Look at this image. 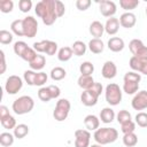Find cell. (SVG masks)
I'll return each instance as SVG.
<instances>
[{
	"instance_id": "11",
	"label": "cell",
	"mask_w": 147,
	"mask_h": 147,
	"mask_svg": "<svg viewBox=\"0 0 147 147\" xmlns=\"http://www.w3.org/2000/svg\"><path fill=\"white\" fill-rule=\"evenodd\" d=\"M99 10L102 16L105 17H114L117 11L116 3L110 0H102L99 2Z\"/></svg>"
},
{
	"instance_id": "14",
	"label": "cell",
	"mask_w": 147,
	"mask_h": 147,
	"mask_svg": "<svg viewBox=\"0 0 147 147\" xmlns=\"http://www.w3.org/2000/svg\"><path fill=\"white\" fill-rule=\"evenodd\" d=\"M101 75L106 79H113L117 75V67L113 61H106L101 69Z\"/></svg>"
},
{
	"instance_id": "32",
	"label": "cell",
	"mask_w": 147,
	"mask_h": 147,
	"mask_svg": "<svg viewBox=\"0 0 147 147\" xmlns=\"http://www.w3.org/2000/svg\"><path fill=\"white\" fill-rule=\"evenodd\" d=\"M123 144L126 147H134L138 144V136L134 132L124 134L123 136Z\"/></svg>"
},
{
	"instance_id": "25",
	"label": "cell",
	"mask_w": 147,
	"mask_h": 147,
	"mask_svg": "<svg viewBox=\"0 0 147 147\" xmlns=\"http://www.w3.org/2000/svg\"><path fill=\"white\" fill-rule=\"evenodd\" d=\"M74 53H72V49L71 47H68V46H64L62 48L59 49L57 52V59L61 61V62H67L69 61L71 57H72Z\"/></svg>"
},
{
	"instance_id": "30",
	"label": "cell",
	"mask_w": 147,
	"mask_h": 147,
	"mask_svg": "<svg viewBox=\"0 0 147 147\" xmlns=\"http://www.w3.org/2000/svg\"><path fill=\"white\" fill-rule=\"evenodd\" d=\"M0 123H1V125L5 127V129H7V130H14L15 127H16V119L9 114V115H7V116H5V117H2V118H0Z\"/></svg>"
},
{
	"instance_id": "33",
	"label": "cell",
	"mask_w": 147,
	"mask_h": 147,
	"mask_svg": "<svg viewBox=\"0 0 147 147\" xmlns=\"http://www.w3.org/2000/svg\"><path fill=\"white\" fill-rule=\"evenodd\" d=\"M79 71H80V74L84 75V76H92V74H93V71H94V65H93L92 62L85 61V62L80 63V65H79Z\"/></svg>"
},
{
	"instance_id": "39",
	"label": "cell",
	"mask_w": 147,
	"mask_h": 147,
	"mask_svg": "<svg viewBox=\"0 0 147 147\" xmlns=\"http://www.w3.org/2000/svg\"><path fill=\"white\" fill-rule=\"evenodd\" d=\"M13 33L7 31V30H1L0 31V42L2 45H9L13 41Z\"/></svg>"
},
{
	"instance_id": "44",
	"label": "cell",
	"mask_w": 147,
	"mask_h": 147,
	"mask_svg": "<svg viewBox=\"0 0 147 147\" xmlns=\"http://www.w3.org/2000/svg\"><path fill=\"white\" fill-rule=\"evenodd\" d=\"M47 79H48V76H47L46 72H44V71L37 72L36 80H34V86H42L45 83H47Z\"/></svg>"
},
{
	"instance_id": "26",
	"label": "cell",
	"mask_w": 147,
	"mask_h": 147,
	"mask_svg": "<svg viewBox=\"0 0 147 147\" xmlns=\"http://www.w3.org/2000/svg\"><path fill=\"white\" fill-rule=\"evenodd\" d=\"M71 49H72V53L76 55V56H82L86 53V49H87V46L80 41V40H76L72 45H71Z\"/></svg>"
},
{
	"instance_id": "31",
	"label": "cell",
	"mask_w": 147,
	"mask_h": 147,
	"mask_svg": "<svg viewBox=\"0 0 147 147\" xmlns=\"http://www.w3.org/2000/svg\"><path fill=\"white\" fill-rule=\"evenodd\" d=\"M67 76V71L62 68V67H55L51 70V78L55 82L57 80H62L64 77Z\"/></svg>"
},
{
	"instance_id": "16",
	"label": "cell",
	"mask_w": 147,
	"mask_h": 147,
	"mask_svg": "<svg viewBox=\"0 0 147 147\" xmlns=\"http://www.w3.org/2000/svg\"><path fill=\"white\" fill-rule=\"evenodd\" d=\"M119 30V20L116 17H109L105 24V32L109 36H114Z\"/></svg>"
},
{
	"instance_id": "40",
	"label": "cell",
	"mask_w": 147,
	"mask_h": 147,
	"mask_svg": "<svg viewBox=\"0 0 147 147\" xmlns=\"http://www.w3.org/2000/svg\"><path fill=\"white\" fill-rule=\"evenodd\" d=\"M36 76H37V71H33V70H26L24 71V75H23V78L25 80V83L30 86H33L34 85V80H36Z\"/></svg>"
},
{
	"instance_id": "21",
	"label": "cell",
	"mask_w": 147,
	"mask_h": 147,
	"mask_svg": "<svg viewBox=\"0 0 147 147\" xmlns=\"http://www.w3.org/2000/svg\"><path fill=\"white\" fill-rule=\"evenodd\" d=\"M88 49L93 53V54H100L103 52L105 49V44L101 39H96V38H93L90 40L88 45H87Z\"/></svg>"
},
{
	"instance_id": "47",
	"label": "cell",
	"mask_w": 147,
	"mask_h": 147,
	"mask_svg": "<svg viewBox=\"0 0 147 147\" xmlns=\"http://www.w3.org/2000/svg\"><path fill=\"white\" fill-rule=\"evenodd\" d=\"M48 41L49 40H41V41H38V42H33V49L38 53H45L46 51V47L48 45Z\"/></svg>"
},
{
	"instance_id": "1",
	"label": "cell",
	"mask_w": 147,
	"mask_h": 147,
	"mask_svg": "<svg viewBox=\"0 0 147 147\" xmlns=\"http://www.w3.org/2000/svg\"><path fill=\"white\" fill-rule=\"evenodd\" d=\"M34 11L36 15L41 18L45 25L54 24V22L57 18L55 13V0H41L37 2Z\"/></svg>"
},
{
	"instance_id": "29",
	"label": "cell",
	"mask_w": 147,
	"mask_h": 147,
	"mask_svg": "<svg viewBox=\"0 0 147 147\" xmlns=\"http://www.w3.org/2000/svg\"><path fill=\"white\" fill-rule=\"evenodd\" d=\"M10 30L14 34L18 36V37H23L24 32H23V20H15L11 22L10 24Z\"/></svg>"
},
{
	"instance_id": "27",
	"label": "cell",
	"mask_w": 147,
	"mask_h": 147,
	"mask_svg": "<svg viewBox=\"0 0 147 147\" xmlns=\"http://www.w3.org/2000/svg\"><path fill=\"white\" fill-rule=\"evenodd\" d=\"M29 133V126L26 124H17L16 127L14 129L13 134L15 136V138L17 139H23L24 137H26Z\"/></svg>"
},
{
	"instance_id": "52",
	"label": "cell",
	"mask_w": 147,
	"mask_h": 147,
	"mask_svg": "<svg viewBox=\"0 0 147 147\" xmlns=\"http://www.w3.org/2000/svg\"><path fill=\"white\" fill-rule=\"evenodd\" d=\"M91 90L100 96L101 93H102V91H103V87H102V84H101V83H94V85L91 87Z\"/></svg>"
},
{
	"instance_id": "15",
	"label": "cell",
	"mask_w": 147,
	"mask_h": 147,
	"mask_svg": "<svg viewBox=\"0 0 147 147\" xmlns=\"http://www.w3.org/2000/svg\"><path fill=\"white\" fill-rule=\"evenodd\" d=\"M136 23H137V17L131 11H125L119 17V25L123 26V28H125V29L133 28L136 25Z\"/></svg>"
},
{
	"instance_id": "37",
	"label": "cell",
	"mask_w": 147,
	"mask_h": 147,
	"mask_svg": "<svg viewBox=\"0 0 147 147\" xmlns=\"http://www.w3.org/2000/svg\"><path fill=\"white\" fill-rule=\"evenodd\" d=\"M36 56H37V52H36L32 47H28V48L24 51V53L22 54L21 59L30 63L31 61H33V60H34V57H36Z\"/></svg>"
},
{
	"instance_id": "6",
	"label": "cell",
	"mask_w": 147,
	"mask_h": 147,
	"mask_svg": "<svg viewBox=\"0 0 147 147\" xmlns=\"http://www.w3.org/2000/svg\"><path fill=\"white\" fill-rule=\"evenodd\" d=\"M129 48L133 56L142 61H147V47L140 39H132L129 44Z\"/></svg>"
},
{
	"instance_id": "2",
	"label": "cell",
	"mask_w": 147,
	"mask_h": 147,
	"mask_svg": "<svg viewBox=\"0 0 147 147\" xmlns=\"http://www.w3.org/2000/svg\"><path fill=\"white\" fill-rule=\"evenodd\" d=\"M93 138L96 144L103 146L115 142L118 138V131L115 127H99L96 131H94Z\"/></svg>"
},
{
	"instance_id": "48",
	"label": "cell",
	"mask_w": 147,
	"mask_h": 147,
	"mask_svg": "<svg viewBox=\"0 0 147 147\" xmlns=\"http://www.w3.org/2000/svg\"><path fill=\"white\" fill-rule=\"evenodd\" d=\"M55 13L57 17H62L65 13V6L60 0H55Z\"/></svg>"
},
{
	"instance_id": "38",
	"label": "cell",
	"mask_w": 147,
	"mask_h": 147,
	"mask_svg": "<svg viewBox=\"0 0 147 147\" xmlns=\"http://www.w3.org/2000/svg\"><path fill=\"white\" fill-rule=\"evenodd\" d=\"M38 98L42 101V102H48L49 100H52V95L51 92L48 90V86L46 87H40L38 91Z\"/></svg>"
},
{
	"instance_id": "36",
	"label": "cell",
	"mask_w": 147,
	"mask_h": 147,
	"mask_svg": "<svg viewBox=\"0 0 147 147\" xmlns=\"http://www.w3.org/2000/svg\"><path fill=\"white\" fill-rule=\"evenodd\" d=\"M28 47H29V46L26 45V42H24V41H22V40H18V41H16V42L14 44L13 49H14V53L21 57L22 54L24 53V51H25Z\"/></svg>"
},
{
	"instance_id": "35",
	"label": "cell",
	"mask_w": 147,
	"mask_h": 147,
	"mask_svg": "<svg viewBox=\"0 0 147 147\" xmlns=\"http://www.w3.org/2000/svg\"><path fill=\"white\" fill-rule=\"evenodd\" d=\"M116 119H117V122H118L119 124H123V123H125V122L132 121V117H131V114H130L127 110L123 109V110H119V111L117 113Z\"/></svg>"
},
{
	"instance_id": "5",
	"label": "cell",
	"mask_w": 147,
	"mask_h": 147,
	"mask_svg": "<svg viewBox=\"0 0 147 147\" xmlns=\"http://www.w3.org/2000/svg\"><path fill=\"white\" fill-rule=\"evenodd\" d=\"M70 108H71V105H70V101L68 99H60L56 102L54 111H53V117L55 118V121L63 122L64 119H67L69 111H70Z\"/></svg>"
},
{
	"instance_id": "49",
	"label": "cell",
	"mask_w": 147,
	"mask_h": 147,
	"mask_svg": "<svg viewBox=\"0 0 147 147\" xmlns=\"http://www.w3.org/2000/svg\"><path fill=\"white\" fill-rule=\"evenodd\" d=\"M56 52H57V44H56L55 41H53V40H49V41H48V45H47V47H46L45 54L52 56V55H54Z\"/></svg>"
},
{
	"instance_id": "42",
	"label": "cell",
	"mask_w": 147,
	"mask_h": 147,
	"mask_svg": "<svg viewBox=\"0 0 147 147\" xmlns=\"http://www.w3.org/2000/svg\"><path fill=\"white\" fill-rule=\"evenodd\" d=\"M14 8V2L11 0H1L0 1V11L3 14L10 13Z\"/></svg>"
},
{
	"instance_id": "53",
	"label": "cell",
	"mask_w": 147,
	"mask_h": 147,
	"mask_svg": "<svg viewBox=\"0 0 147 147\" xmlns=\"http://www.w3.org/2000/svg\"><path fill=\"white\" fill-rule=\"evenodd\" d=\"M0 55H1V70H0V74H5V71H6V59H5L3 51H0Z\"/></svg>"
},
{
	"instance_id": "13",
	"label": "cell",
	"mask_w": 147,
	"mask_h": 147,
	"mask_svg": "<svg viewBox=\"0 0 147 147\" xmlns=\"http://www.w3.org/2000/svg\"><path fill=\"white\" fill-rule=\"evenodd\" d=\"M129 65L133 71L140 72V75L142 74L147 76V61H142L136 56H132L129 61Z\"/></svg>"
},
{
	"instance_id": "20",
	"label": "cell",
	"mask_w": 147,
	"mask_h": 147,
	"mask_svg": "<svg viewBox=\"0 0 147 147\" xmlns=\"http://www.w3.org/2000/svg\"><path fill=\"white\" fill-rule=\"evenodd\" d=\"M115 117H116L115 111H114L110 107H106V108H103V109L100 111V116H99V118L101 119V122L105 123V124H109V123H111V122L115 119Z\"/></svg>"
},
{
	"instance_id": "24",
	"label": "cell",
	"mask_w": 147,
	"mask_h": 147,
	"mask_svg": "<svg viewBox=\"0 0 147 147\" xmlns=\"http://www.w3.org/2000/svg\"><path fill=\"white\" fill-rule=\"evenodd\" d=\"M139 90V83L132 80H123V91L126 94H136Z\"/></svg>"
},
{
	"instance_id": "34",
	"label": "cell",
	"mask_w": 147,
	"mask_h": 147,
	"mask_svg": "<svg viewBox=\"0 0 147 147\" xmlns=\"http://www.w3.org/2000/svg\"><path fill=\"white\" fill-rule=\"evenodd\" d=\"M119 6L122 7V9L130 11L139 6V0H119Z\"/></svg>"
},
{
	"instance_id": "10",
	"label": "cell",
	"mask_w": 147,
	"mask_h": 147,
	"mask_svg": "<svg viewBox=\"0 0 147 147\" xmlns=\"http://www.w3.org/2000/svg\"><path fill=\"white\" fill-rule=\"evenodd\" d=\"M131 106L134 110H144L147 108V91L142 90L134 94Z\"/></svg>"
},
{
	"instance_id": "46",
	"label": "cell",
	"mask_w": 147,
	"mask_h": 147,
	"mask_svg": "<svg viewBox=\"0 0 147 147\" xmlns=\"http://www.w3.org/2000/svg\"><path fill=\"white\" fill-rule=\"evenodd\" d=\"M18 8L22 13H28L32 8V1L31 0H20L18 1Z\"/></svg>"
},
{
	"instance_id": "8",
	"label": "cell",
	"mask_w": 147,
	"mask_h": 147,
	"mask_svg": "<svg viewBox=\"0 0 147 147\" xmlns=\"http://www.w3.org/2000/svg\"><path fill=\"white\" fill-rule=\"evenodd\" d=\"M23 32L26 38H33L37 34L38 22L33 16H26L23 18Z\"/></svg>"
},
{
	"instance_id": "19",
	"label": "cell",
	"mask_w": 147,
	"mask_h": 147,
	"mask_svg": "<svg viewBox=\"0 0 147 147\" xmlns=\"http://www.w3.org/2000/svg\"><path fill=\"white\" fill-rule=\"evenodd\" d=\"M90 33L94 37V38H96V39H100L101 37H102V34H103V32H105V25L101 23V22H99V21H93L91 24H90Z\"/></svg>"
},
{
	"instance_id": "55",
	"label": "cell",
	"mask_w": 147,
	"mask_h": 147,
	"mask_svg": "<svg viewBox=\"0 0 147 147\" xmlns=\"http://www.w3.org/2000/svg\"><path fill=\"white\" fill-rule=\"evenodd\" d=\"M90 147H102V145H99V144H93V145H91Z\"/></svg>"
},
{
	"instance_id": "4",
	"label": "cell",
	"mask_w": 147,
	"mask_h": 147,
	"mask_svg": "<svg viewBox=\"0 0 147 147\" xmlns=\"http://www.w3.org/2000/svg\"><path fill=\"white\" fill-rule=\"evenodd\" d=\"M105 96H106V101L110 106H117L122 101V90L117 84L110 83L106 86Z\"/></svg>"
},
{
	"instance_id": "28",
	"label": "cell",
	"mask_w": 147,
	"mask_h": 147,
	"mask_svg": "<svg viewBox=\"0 0 147 147\" xmlns=\"http://www.w3.org/2000/svg\"><path fill=\"white\" fill-rule=\"evenodd\" d=\"M15 136L10 132H2L0 133V145L3 147H9L14 144Z\"/></svg>"
},
{
	"instance_id": "56",
	"label": "cell",
	"mask_w": 147,
	"mask_h": 147,
	"mask_svg": "<svg viewBox=\"0 0 147 147\" xmlns=\"http://www.w3.org/2000/svg\"><path fill=\"white\" fill-rule=\"evenodd\" d=\"M145 11H146V16H147V7H146V10Z\"/></svg>"
},
{
	"instance_id": "9",
	"label": "cell",
	"mask_w": 147,
	"mask_h": 147,
	"mask_svg": "<svg viewBox=\"0 0 147 147\" xmlns=\"http://www.w3.org/2000/svg\"><path fill=\"white\" fill-rule=\"evenodd\" d=\"M91 133L87 130H76L75 131V147H90Z\"/></svg>"
},
{
	"instance_id": "54",
	"label": "cell",
	"mask_w": 147,
	"mask_h": 147,
	"mask_svg": "<svg viewBox=\"0 0 147 147\" xmlns=\"http://www.w3.org/2000/svg\"><path fill=\"white\" fill-rule=\"evenodd\" d=\"M7 115H9L8 108H7L6 106H0V118L5 117V116H7Z\"/></svg>"
},
{
	"instance_id": "18",
	"label": "cell",
	"mask_w": 147,
	"mask_h": 147,
	"mask_svg": "<svg viewBox=\"0 0 147 147\" xmlns=\"http://www.w3.org/2000/svg\"><path fill=\"white\" fill-rule=\"evenodd\" d=\"M84 125L87 131H96L100 125V118L95 115H87L84 118Z\"/></svg>"
},
{
	"instance_id": "45",
	"label": "cell",
	"mask_w": 147,
	"mask_h": 147,
	"mask_svg": "<svg viewBox=\"0 0 147 147\" xmlns=\"http://www.w3.org/2000/svg\"><path fill=\"white\" fill-rule=\"evenodd\" d=\"M123 80H132V82H138L140 83L141 80V75L136 72V71H127L124 77H123Z\"/></svg>"
},
{
	"instance_id": "23",
	"label": "cell",
	"mask_w": 147,
	"mask_h": 147,
	"mask_svg": "<svg viewBox=\"0 0 147 147\" xmlns=\"http://www.w3.org/2000/svg\"><path fill=\"white\" fill-rule=\"evenodd\" d=\"M45 64H46V57L44 55H40V54H37V56L34 57V60L29 63L31 70H33V71L41 70L45 67Z\"/></svg>"
},
{
	"instance_id": "12",
	"label": "cell",
	"mask_w": 147,
	"mask_h": 147,
	"mask_svg": "<svg viewBox=\"0 0 147 147\" xmlns=\"http://www.w3.org/2000/svg\"><path fill=\"white\" fill-rule=\"evenodd\" d=\"M98 99H99V95L96 93H94L91 88L82 92V94H80V101L86 107L95 106L98 103Z\"/></svg>"
},
{
	"instance_id": "3",
	"label": "cell",
	"mask_w": 147,
	"mask_h": 147,
	"mask_svg": "<svg viewBox=\"0 0 147 147\" xmlns=\"http://www.w3.org/2000/svg\"><path fill=\"white\" fill-rule=\"evenodd\" d=\"M33 107L34 101L30 95H22L17 98L11 105V109L16 115H25L30 113L33 109Z\"/></svg>"
},
{
	"instance_id": "50",
	"label": "cell",
	"mask_w": 147,
	"mask_h": 147,
	"mask_svg": "<svg viewBox=\"0 0 147 147\" xmlns=\"http://www.w3.org/2000/svg\"><path fill=\"white\" fill-rule=\"evenodd\" d=\"M90 6H91V1H90V0H77V1H76V7H77V9H79V10H82V11L88 9Z\"/></svg>"
},
{
	"instance_id": "43",
	"label": "cell",
	"mask_w": 147,
	"mask_h": 147,
	"mask_svg": "<svg viewBox=\"0 0 147 147\" xmlns=\"http://www.w3.org/2000/svg\"><path fill=\"white\" fill-rule=\"evenodd\" d=\"M134 130H136V122H133V121H129V122L121 124V131L123 132V134L132 133V132H134Z\"/></svg>"
},
{
	"instance_id": "7",
	"label": "cell",
	"mask_w": 147,
	"mask_h": 147,
	"mask_svg": "<svg viewBox=\"0 0 147 147\" xmlns=\"http://www.w3.org/2000/svg\"><path fill=\"white\" fill-rule=\"evenodd\" d=\"M22 87H23V80L17 75L9 76L6 80V84H5V91L10 95H14L17 92H20Z\"/></svg>"
},
{
	"instance_id": "17",
	"label": "cell",
	"mask_w": 147,
	"mask_h": 147,
	"mask_svg": "<svg viewBox=\"0 0 147 147\" xmlns=\"http://www.w3.org/2000/svg\"><path fill=\"white\" fill-rule=\"evenodd\" d=\"M107 46H108V48H109L111 52L118 53V52H121V51L124 49L125 42H124V40H123L122 38H119V37H111V38L108 40Z\"/></svg>"
},
{
	"instance_id": "41",
	"label": "cell",
	"mask_w": 147,
	"mask_h": 147,
	"mask_svg": "<svg viewBox=\"0 0 147 147\" xmlns=\"http://www.w3.org/2000/svg\"><path fill=\"white\" fill-rule=\"evenodd\" d=\"M136 124L140 127H147V113L140 111L136 115Z\"/></svg>"
},
{
	"instance_id": "51",
	"label": "cell",
	"mask_w": 147,
	"mask_h": 147,
	"mask_svg": "<svg viewBox=\"0 0 147 147\" xmlns=\"http://www.w3.org/2000/svg\"><path fill=\"white\" fill-rule=\"evenodd\" d=\"M48 90H49V92H51L52 99H57V98L60 96V94H61V90H60V87L56 86V85H49V86H48Z\"/></svg>"
},
{
	"instance_id": "22",
	"label": "cell",
	"mask_w": 147,
	"mask_h": 147,
	"mask_svg": "<svg viewBox=\"0 0 147 147\" xmlns=\"http://www.w3.org/2000/svg\"><path fill=\"white\" fill-rule=\"evenodd\" d=\"M77 83H78V86L80 87V88H83L84 91H86V90H90L93 85H94V79H93V77L92 76H84V75H80L79 76V78H78V80H77Z\"/></svg>"
}]
</instances>
